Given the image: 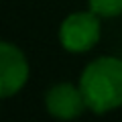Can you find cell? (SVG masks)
Here are the masks:
<instances>
[{"mask_svg":"<svg viewBox=\"0 0 122 122\" xmlns=\"http://www.w3.org/2000/svg\"><path fill=\"white\" fill-rule=\"evenodd\" d=\"M29 61L20 47L0 41V100L12 98L29 81Z\"/></svg>","mask_w":122,"mask_h":122,"instance_id":"3957f363","label":"cell"},{"mask_svg":"<svg viewBox=\"0 0 122 122\" xmlns=\"http://www.w3.org/2000/svg\"><path fill=\"white\" fill-rule=\"evenodd\" d=\"M100 18L102 16H98L94 10L69 14L59 26V41L63 49L69 53H86L94 49L102 35Z\"/></svg>","mask_w":122,"mask_h":122,"instance_id":"7a4b0ae2","label":"cell"},{"mask_svg":"<svg viewBox=\"0 0 122 122\" xmlns=\"http://www.w3.org/2000/svg\"><path fill=\"white\" fill-rule=\"evenodd\" d=\"M77 86L90 112L108 114L122 108V59L120 57L94 59L81 71Z\"/></svg>","mask_w":122,"mask_h":122,"instance_id":"6da1fadb","label":"cell"},{"mask_svg":"<svg viewBox=\"0 0 122 122\" xmlns=\"http://www.w3.org/2000/svg\"><path fill=\"white\" fill-rule=\"evenodd\" d=\"M90 2V10L102 18H112L122 14V0H87Z\"/></svg>","mask_w":122,"mask_h":122,"instance_id":"5b68a950","label":"cell"},{"mask_svg":"<svg viewBox=\"0 0 122 122\" xmlns=\"http://www.w3.org/2000/svg\"><path fill=\"white\" fill-rule=\"evenodd\" d=\"M45 108L53 118L59 120H73L79 118L87 110L83 94L79 90V86L75 83H55L47 90L45 94Z\"/></svg>","mask_w":122,"mask_h":122,"instance_id":"277c9868","label":"cell"}]
</instances>
